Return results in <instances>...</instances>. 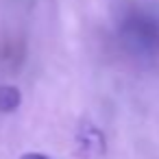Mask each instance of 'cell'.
I'll list each match as a JSON object with an SVG mask.
<instances>
[{
	"instance_id": "cell-3",
	"label": "cell",
	"mask_w": 159,
	"mask_h": 159,
	"mask_svg": "<svg viewBox=\"0 0 159 159\" xmlns=\"http://www.w3.org/2000/svg\"><path fill=\"white\" fill-rule=\"evenodd\" d=\"M148 29H150V37H152V39H155V44L159 46V22H157V20H155V22H150V26H148Z\"/></svg>"
},
{
	"instance_id": "cell-1",
	"label": "cell",
	"mask_w": 159,
	"mask_h": 159,
	"mask_svg": "<svg viewBox=\"0 0 159 159\" xmlns=\"http://www.w3.org/2000/svg\"><path fill=\"white\" fill-rule=\"evenodd\" d=\"M79 146L83 150V157H98L105 150V137L96 126L83 124L79 131Z\"/></svg>"
},
{
	"instance_id": "cell-4",
	"label": "cell",
	"mask_w": 159,
	"mask_h": 159,
	"mask_svg": "<svg viewBox=\"0 0 159 159\" xmlns=\"http://www.w3.org/2000/svg\"><path fill=\"white\" fill-rule=\"evenodd\" d=\"M22 159H48L46 155H42V152H26Z\"/></svg>"
},
{
	"instance_id": "cell-2",
	"label": "cell",
	"mask_w": 159,
	"mask_h": 159,
	"mask_svg": "<svg viewBox=\"0 0 159 159\" xmlns=\"http://www.w3.org/2000/svg\"><path fill=\"white\" fill-rule=\"evenodd\" d=\"M22 102V94L18 87L13 85H0V111L2 113H11L20 107Z\"/></svg>"
}]
</instances>
